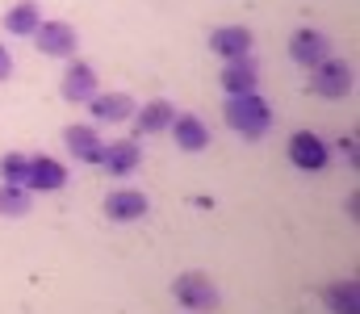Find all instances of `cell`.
Listing matches in <instances>:
<instances>
[{
  "label": "cell",
  "instance_id": "30bf717a",
  "mask_svg": "<svg viewBox=\"0 0 360 314\" xmlns=\"http://www.w3.org/2000/svg\"><path fill=\"white\" fill-rule=\"evenodd\" d=\"M252 30L248 25H218L214 34H210V51L226 63V59H243V55H252Z\"/></svg>",
  "mask_w": 360,
  "mask_h": 314
},
{
  "label": "cell",
  "instance_id": "8fae6325",
  "mask_svg": "<svg viewBox=\"0 0 360 314\" xmlns=\"http://www.w3.org/2000/svg\"><path fill=\"white\" fill-rule=\"evenodd\" d=\"M101 168H105L109 176H130V172L143 168V147H139L134 138H117V143H109V147L101 151Z\"/></svg>",
  "mask_w": 360,
  "mask_h": 314
},
{
  "label": "cell",
  "instance_id": "44dd1931",
  "mask_svg": "<svg viewBox=\"0 0 360 314\" xmlns=\"http://www.w3.org/2000/svg\"><path fill=\"white\" fill-rule=\"evenodd\" d=\"M340 151H344L348 168H356V138H340Z\"/></svg>",
  "mask_w": 360,
  "mask_h": 314
},
{
  "label": "cell",
  "instance_id": "5b68a950",
  "mask_svg": "<svg viewBox=\"0 0 360 314\" xmlns=\"http://www.w3.org/2000/svg\"><path fill=\"white\" fill-rule=\"evenodd\" d=\"M285 155H289V164H293V168H302V172H323V168H327V159H331L327 143H323L314 130H297V134H289Z\"/></svg>",
  "mask_w": 360,
  "mask_h": 314
},
{
  "label": "cell",
  "instance_id": "277c9868",
  "mask_svg": "<svg viewBox=\"0 0 360 314\" xmlns=\"http://www.w3.org/2000/svg\"><path fill=\"white\" fill-rule=\"evenodd\" d=\"M172 298H176L184 310H214L218 306V285L210 281V277H201V273H180L176 281H172Z\"/></svg>",
  "mask_w": 360,
  "mask_h": 314
},
{
  "label": "cell",
  "instance_id": "7402d4cb",
  "mask_svg": "<svg viewBox=\"0 0 360 314\" xmlns=\"http://www.w3.org/2000/svg\"><path fill=\"white\" fill-rule=\"evenodd\" d=\"M13 76V55H8V46H0V84Z\"/></svg>",
  "mask_w": 360,
  "mask_h": 314
},
{
  "label": "cell",
  "instance_id": "5bb4252c",
  "mask_svg": "<svg viewBox=\"0 0 360 314\" xmlns=\"http://www.w3.org/2000/svg\"><path fill=\"white\" fill-rule=\"evenodd\" d=\"M147 193H139V189H117V193H109L105 197V218L109 222H139V218H147Z\"/></svg>",
  "mask_w": 360,
  "mask_h": 314
},
{
  "label": "cell",
  "instance_id": "3957f363",
  "mask_svg": "<svg viewBox=\"0 0 360 314\" xmlns=\"http://www.w3.org/2000/svg\"><path fill=\"white\" fill-rule=\"evenodd\" d=\"M34 46L38 55L46 59H76V46H80V34L72 21H42L34 30Z\"/></svg>",
  "mask_w": 360,
  "mask_h": 314
},
{
  "label": "cell",
  "instance_id": "7c38bea8",
  "mask_svg": "<svg viewBox=\"0 0 360 314\" xmlns=\"http://www.w3.org/2000/svg\"><path fill=\"white\" fill-rule=\"evenodd\" d=\"M89 113L96 126H117L134 117V97L130 93H96L89 101Z\"/></svg>",
  "mask_w": 360,
  "mask_h": 314
},
{
  "label": "cell",
  "instance_id": "e0dca14e",
  "mask_svg": "<svg viewBox=\"0 0 360 314\" xmlns=\"http://www.w3.org/2000/svg\"><path fill=\"white\" fill-rule=\"evenodd\" d=\"M172 117H176V109L172 101H147L143 109H134V134H168V126H172Z\"/></svg>",
  "mask_w": 360,
  "mask_h": 314
},
{
  "label": "cell",
  "instance_id": "d6986e66",
  "mask_svg": "<svg viewBox=\"0 0 360 314\" xmlns=\"http://www.w3.org/2000/svg\"><path fill=\"white\" fill-rule=\"evenodd\" d=\"M34 206V193L25 185H0V218H25Z\"/></svg>",
  "mask_w": 360,
  "mask_h": 314
},
{
  "label": "cell",
  "instance_id": "6da1fadb",
  "mask_svg": "<svg viewBox=\"0 0 360 314\" xmlns=\"http://www.w3.org/2000/svg\"><path fill=\"white\" fill-rule=\"evenodd\" d=\"M222 122L239 134V138H264L272 130V105L260 93H243V97H226L222 101Z\"/></svg>",
  "mask_w": 360,
  "mask_h": 314
},
{
  "label": "cell",
  "instance_id": "4fadbf2b",
  "mask_svg": "<svg viewBox=\"0 0 360 314\" xmlns=\"http://www.w3.org/2000/svg\"><path fill=\"white\" fill-rule=\"evenodd\" d=\"M168 134L176 138V147L180 151H188V155H197V151L210 147V126H205L197 113H176L172 126H168Z\"/></svg>",
  "mask_w": 360,
  "mask_h": 314
},
{
  "label": "cell",
  "instance_id": "8992f818",
  "mask_svg": "<svg viewBox=\"0 0 360 314\" xmlns=\"http://www.w3.org/2000/svg\"><path fill=\"white\" fill-rule=\"evenodd\" d=\"M59 93H63V101L68 105H89L92 97L101 93V84H96V67L84 63V59H68L63 80H59Z\"/></svg>",
  "mask_w": 360,
  "mask_h": 314
},
{
  "label": "cell",
  "instance_id": "ac0fdd59",
  "mask_svg": "<svg viewBox=\"0 0 360 314\" xmlns=\"http://www.w3.org/2000/svg\"><path fill=\"white\" fill-rule=\"evenodd\" d=\"M323 302L331 314H360V281L356 277H340L323 289Z\"/></svg>",
  "mask_w": 360,
  "mask_h": 314
},
{
  "label": "cell",
  "instance_id": "9c48e42d",
  "mask_svg": "<svg viewBox=\"0 0 360 314\" xmlns=\"http://www.w3.org/2000/svg\"><path fill=\"white\" fill-rule=\"evenodd\" d=\"M63 185H68V168L55 155H30V172H25L30 193H59Z\"/></svg>",
  "mask_w": 360,
  "mask_h": 314
},
{
  "label": "cell",
  "instance_id": "2e32d148",
  "mask_svg": "<svg viewBox=\"0 0 360 314\" xmlns=\"http://www.w3.org/2000/svg\"><path fill=\"white\" fill-rule=\"evenodd\" d=\"M38 25H42L38 0H17V4L4 8V34H13V38H34Z\"/></svg>",
  "mask_w": 360,
  "mask_h": 314
},
{
  "label": "cell",
  "instance_id": "7a4b0ae2",
  "mask_svg": "<svg viewBox=\"0 0 360 314\" xmlns=\"http://www.w3.org/2000/svg\"><path fill=\"white\" fill-rule=\"evenodd\" d=\"M352 84H356V76H352V63L348 59H323V63H314L310 67V93L314 97H327V101H344L348 93H352Z\"/></svg>",
  "mask_w": 360,
  "mask_h": 314
},
{
  "label": "cell",
  "instance_id": "ffe728a7",
  "mask_svg": "<svg viewBox=\"0 0 360 314\" xmlns=\"http://www.w3.org/2000/svg\"><path fill=\"white\" fill-rule=\"evenodd\" d=\"M25 172H30V155L21 151L0 155V185H25Z\"/></svg>",
  "mask_w": 360,
  "mask_h": 314
},
{
  "label": "cell",
  "instance_id": "ba28073f",
  "mask_svg": "<svg viewBox=\"0 0 360 314\" xmlns=\"http://www.w3.org/2000/svg\"><path fill=\"white\" fill-rule=\"evenodd\" d=\"M218 84L226 97H243V93H256L260 89V63L252 55L243 59H226V67L218 72Z\"/></svg>",
  "mask_w": 360,
  "mask_h": 314
},
{
  "label": "cell",
  "instance_id": "9a60e30c",
  "mask_svg": "<svg viewBox=\"0 0 360 314\" xmlns=\"http://www.w3.org/2000/svg\"><path fill=\"white\" fill-rule=\"evenodd\" d=\"M63 147H68V155L80 159V164H101V151H105L96 126H68V130H63Z\"/></svg>",
  "mask_w": 360,
  "mask_h": 314
},
{
  "label": "cell",
  "instance_id": "52a82bcc",
  "mask_svg": "<svg viewBox=\"0 0 360 314\" xmlns=\"http://www.w3.org/2000/svg\"><path fill=\"white\" fill-rule=\"evenodd\" d=\"M289 59L297 67H314V63L331 59V38L323 30H293L289 34Z\"/></svg>",
  "mask_w": 360,
  "mask_h": 314
}]
</instances>
